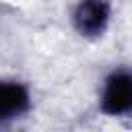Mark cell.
Masks as SVG:
<instances>
[{
    "label": "cell",
    "mask_w": 132,
    "mask_h": 132,
    "mask_svg": "<svg viewBox=\"0 0 132 132\" xmlns=\"http://www.w3.org/2000/svg\"><path fill=\"white\" fill-rule=\"evenodd\" d=\"M101 111L111 118L132 116V70L118 68L103 80L99 95Z\"/></svg>",
    "instance_id": "6da1fadb"
},
{
    "label": "cell",
    "mask_w": 132,
    "mask_h": 132,
    "mask_svg": "<svg viewBox=\"0 0 132 132\" xmlns=\"http://www.w3.org/2000/svg\"><path fill=\"white\" fill-rule=\"evenodd\" d=\"M109 16H111L109 0H78L72 12L74 27L85 37L101 35L109 25Z\"/></svg>",
    "instance_id": "7a4b0ae2"
},
{
    "label": "cell",
    "mask_w": 132,
    "mask_h": 132,
    "mask_svg": "<svg viewBox=\"0 0 132 132\" xmlns=\"http://www.w3.org/2000/svg\"><path fill=\"white\" fill-rule=\"evenodd\" d=\"M31 107L29 89L19 80H0V122L16 120Z\"/></svg>",
    "instance_id": "3957f363"
}]
</instances>
